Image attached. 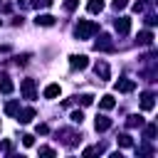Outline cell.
<instances>
[{
    "instance_id": "1",
    "label": "cell",
    "mask_w": 158,
    "mask_h": 158,
    "mask_svg": "<svg viewBox=\"0 0 158 158\" xmlns=\"http://www.w3.org/2000/svg\"><path fill=\"white\" fill-rule=\"evenodd\" d=\"M77 37L79 40H89L91 35H96L99 32V25L96 22H91V20H79V25H77Z\"/></svg>"
},
{
    "instance_id": "2",
    "label": "cell",
    "mask_w": 158,
    "mask_h": 158,
    "mask_svg": "<svg viewBox=\"0 0 158 158\" xmlns=\"http://www.w3.org/2000/svg\"><path fill=\"white\" fill-rule=\"evenodd\" d=\"M69 67L72 69H86L89 67V57L86 54H72L69 57Z\"/></svg>"
},
{
    "instance_id": "3",
    "label": "cell",
    "mask_w": 158,
    "mask_h": 158,
    "mask_svg": "<svg viewBox=\"0 0 158 158\" xmlns=\"http://www.w3.org/2000/svg\"><path fill=\"white\" fill-rule=\"evenodd\" d=\"M20 91H22V96L25 99H35V79H22L20 81Z\"/></svg>"
},
{
    "instance_id": "4",
    "label": "cell",
    "mask_w": 158,
    "mask_h": 158,
    "mask_svg": "<svg viewBox=\"0 0 158 158\" xmlns=\"http://www.w3.org/2000/svg\"><path fill=\"white\" fill-rule=\"evenodd\" d=\"M114 86H116V91H123V94H128V91H133V89H136V81H133V79H126V77H123V79H118V81H116Z\"/></svg>"
},
{
    "instance_id": "5",
    "label": "cell",
    "mask_w": 158,
    "mask_h": 158,
    "mask_svg": "<svg viewBox=\"0 0 158 158\" xmlns=\"http://www.w3.org/2000/svg\"><path fill=\"white\" fill-rule=\"evenodd\" d=\"M114 27H116L118 35H128V32H131V20H128V17H118V20L114 22Z\"/></svg>"
},
{
    "instance_id": "6",
    "label": "cell",
    "mask_w": 158,
    "mask_h": 158,
    "mask_svg": "<svg viewBox=\"0 0 158 158\" xmlns=\"http://www.w3.org/2000/svg\"><path fill=\"white\" fill-rule=\"evenodd\" d=\"M94 49H104V52H111V49H114V44H111V37H109V35H101V37L94 42Z\"/></svg>"
},
{
    "instance_id": "7",
    "label": "cell",
    "mask_w": 158,
    "mask_h": 158,
    "mask_svg": "<svg viewBox=\"0 0 158 158\" xmlns=\"http://www.w3.org/2000/svg\"><path fill=\"white\" fill-rule=\"evenodd\" d=\"M153 106H156V94H153V91H146V94L141 96V109H143V111H151Z\"/></svg>"
},
{
    "instance_id": "8",
    "label": "cell",
    "mask_w": 158,
    "mask_h": 158,
    "mask_svg": "<svg viewBox=\"0 0 158 158\" xmlns=\"http://www.w3.org/2000/svg\"><path fill=\"white\" fill-rule=\"evenodd\" d=\"M94 128H96V131H109V128H111V118H109V116H96Z\"/></svg>"
},
{
    "instance_id": "9",
    "label": "cell",
    "mask_w": 158,
    "mask_h": 158,
    "mask_svg": "<svg viewBox=\"0 0 158 158\" xmlns=\"http://www.w3.org/2000/svg\"><path fill=\"white\" fill-rule=\"evenodd\" d=\"M94 72H96V77H101V81H106V79H109V64H106V62H96Z\"/></svg>"
},
{
    "instance_id": "10",
    "label": "cell",
    "mask_w": 158,
    "mask_h": 158,
    "mask_svg": "<svg viewBox=\"0 0 158 158\" xmlns=\"http://www.w3.org/2000/svg\"><path fill=\"white\" fill-rule=\"evenodd\" d=\"M35 118V109H22V111H17V121L20 123H30Z\"/></svg>"
},
{
    "instance_id": "11",
    "label": "cell",
    "mask_w": 158,
    "mask_h": 158,
    "mask_svg": "<svg viewBox=\"0 0 158 158\" xmlns=\"http://www.w3.org/2000/svg\"><path fill=\"white\" fill-rule=\"evenodd\" d=\"M59 91H62L59 84H47V86H44V99H57Z\"/></svg>"
},
{
    "instance_id": "12",
    "label": "cell",
    "mask_w": 158,
    "mask_h": 158,
    "mask_svg": "<svg viewBox=\"0 0 158 158\" xmlns=\"http://www.w3.org/2000/svg\"><path fill=\"white\" fill-rule=\"evenodd\" d=\"M99 106H101L104 111H111V109L116 106V99H114L111 94H106V96H101V101H99Z\"/></svg>"
},
{
    "instance_id": "13",
    "label": "cell",
    "mask_w": 158,
    "mask_h": 158,
    "mask_svg": "<svg viewBox=\"0 0 158 158\" xmlns=\"http://www.w3.org/2000/svg\"><path fill=\"white\" fill-rule=\"evenodd\" d=\"M86 10H89L91 15L101 12V10H104V0H89V2H86Z\"/></svg>"
},
{
    "instance_id": "14",
    "label": "cell",
    "mask_w": 158,
    "mask_h": 158,
    "mask_svg": "<svg viewBox=\"0 0 158 158\" xmlns=\"http://www.w3.org/2000/svg\"><path fill=\"white\" fill-rule=\"evenodd\" d=\"M35 22L42 25V27H52V25H54V17H52V15H37Z\"/></svg>"
},
{
    "instance_id": "15",
    "label": "cell",
    "mask_w": 158,
    "mask_h": 158,
    "mask_svg": "<svg viewBox=\"0 0 158 158\" xmlns=\"http://www.w3.org/2000/svg\"><path fill=\"white\" fill-rule=\"evenodd\" d=\"M0 91H2V94H10V91H12V81H10V77H5V74L0 77Z\"/></svg>"
},
{
    "instance_id": "16",
    "label": "cell",
    "mask_w": 158,
    "mask_h": 158,
    "mask_svg": "<svg viewBox=\"0 0 158 158\" xmlns=\"http://www.w3.org/2000/svg\"><path fill=\"white\" fill-rule=\"evenodd\" d=\"M59 136H62V141L67 146H74L77 143V133H72V131H59Z\"/></svg>"
},
{
    "instance_id": "17",
    "label": "cell",
    "mask_w": 158,
    "mask_h": 158,
    "mask_svg": "<svg viewBox=\"0 0 158 158\" xmlns=\"http://www.w3.org/2000/svg\"><path fill=\"white\" fill-rule=\"evenodd\" d=\"M126 123H128V128H136V126L141 128V126H143V116H136V114H133V116H128Z\"/></svg>"
},
{
    "instance_id": "18",
    "label": "cell",
    "mask_w": 158,
    "mask_h": 158,
    "mask_svg": "<svg viewBox=\"0 0 158 158\" xmlns=\"http://www.w3.org/2000/svg\"><path fill=\"white\" fill-rule=\"evenodd\" d=\"M116 141H118V146H121V148H131V146H133V141H131V136H128V133H121Z\"/></svg>"
},
{
    "instance_id": "19",
    "label": "cell",
    "mask_w": 158,
    "mask_h": 158,
    "mask_svg": "<svg viewBox=\"0 0 158 158\" xmlns=\"http://www.w3.org/2000/svg\"><path fill=\"white\" fill-rule=\"evenodd\" d=\"M138 42H141V44H151V42H153V32H148V30H143V32L138 35Z\"/></svg>"
},
{
    "instance_id": "20",
    "label": "cell",
    "mask_w": 158,
    "mask_h": 158,
    "mask_svg": "<svg viewBox=\"0 0 158 158\" xmlns=\"http://www.w3.org/2000/svg\"><path fill=\"white\" fill-rule=\"evenodd\" d=\"M17 111H20V104H17V101H10V104L5 106V114H7V116H15Z\"/></svg>"
},
{
    "instance_id": "21",
    "label": "cell",
    "mask_w": 158,
    "mask_h": 158,
    "mask_svg": "<svg viewBox=\"0 0 158 158\" xmlns=\"http://www.w3.org/2000/svg\"><path fill=\"white\" fill-rule=\"evenodd\" d=\"M153 136H156V123H148L146 131H143V138L146 141H153Z\"/></svg>"
},
{
    "instance_id": "22",
    "label": "cell",
    "mask_w": 158,
    "mask_h": 158,
    "mask_svg": "<svg viewBox=\"0 0 158 158\" xmlns=\"http://www.w3.org/2000/svg\"><path fill=\"white\" fill-rule=\"evenodd\" d=\"M77 101H79L81 106H89V104L94 101V96H91V94H81V96H77Z\"/></svg>"
},
{
    "instance_id": "23",
    "label": "cell",
    "mask_w": 158,
    "mask_h": 158,
    "mask_svg": "<svg viewBox=\"0 0 158 158\" xmlns=\"http://www.w3.org/2000/svg\"><path fill=\"white\" fill-rule=\"evenodd\" d=\"M32 2V7H49L54 0H30Z\"/></svg>"
},
{
    "instance_id": "24",
    "label": "cell",
    "mask_w": 158,
    "mask_h": 158,
    "mask_svg": "<svg viewBox=\"0 0 158 158\" xmlns=\"http://www.w3.org/2000/svg\"><path fill=\"white\" fill-rule=\"evenodd\" d=\"M69 118H72V123H81V121H84V114H81V111H72Z\"/></svg>"
},
{
    "instance_id": "25",
    "label": "cell",
    "mask_w": 158,
    "mask_h": 158,
    "mask_svg": "<svg viewBox=\"0 0 158 158\" xmlns=\"http://www.w3.org/2000/svg\"><path fill=\"white\" fill-rule=\"evenodd\" d=\"M77 5H79V0H67V2H64V10L72 12V10H77Z\"/></svg>"
},
{
    "instance_id": "26",
    "label": "cell",
    "mask_w": 158,
    "mask_h": 158,
    "mask_svg": "<svg viewBox=\"0 0 158 158\" xmlns=\"http://www.w3.org/2000/svg\"><path fill=\"white\" fill-rule=\"evenodd\" d=\"M111 5H114V10H123V7L128 5V0H114Z\"/></svg>"
},
{
    "instance_id": "27",
    "label": "cell",
    "mask_w": 158,
    "mask_h": 158,
    "mask_svg": "<svg viewBox=\"0 0 158 158\" xmlns=\"http://www.w3.org/2000/svg\"><path fill=\"white\" fill-rule=\"evenodd\" d=\"M22 143H25V146L30 148V146L35 143V136H30V133H25V136H22Z\"/></svg>"
},
{
    "instance_id": "28",
    "label": "cell",
    "mask_w": 158,
    "mask_h": 158,
    "mask_svg": "<svg viewBox=\"0 0 158 158\" xmlns=\"http://www.w3.org/2000/svg\"><path fill=\"white\" fill-rule=\"evenodd\" d=\"M37 133H42V136L49 133V126H47V123H40V126H37Z\"/></svg>"
},
{
    "instance_id": "29",
    "label": "cell",
    "mask_w": 158,
    "mask_h": 158,
    "mask_svg": "<svg viewBox=\"0 0 158 158\" xmlns=\"http://www.w3.org/2000/svg\"><path fill=\"white\" fill-rule=\"evenodd\" d=\"M10 148H12V146H10V141H2V143H0V151H2V153H7Z\"/></svg>"
},
{
    "instance_id": "30",
    "label": "cell",
    "mask_w": 158,
    "mask_h": 158,
    "mask_svg": "<svg viewBox=\"0 0 158 158\" xmlns=\"http://www.w3.org/2000/svg\"><path fill=\"white\" fill-rule=\"evenodd\" d=\"M40 153H42V156H54V151H52V148H47V146H42V148H40Z\"/></svg>"
}]
</instances>
